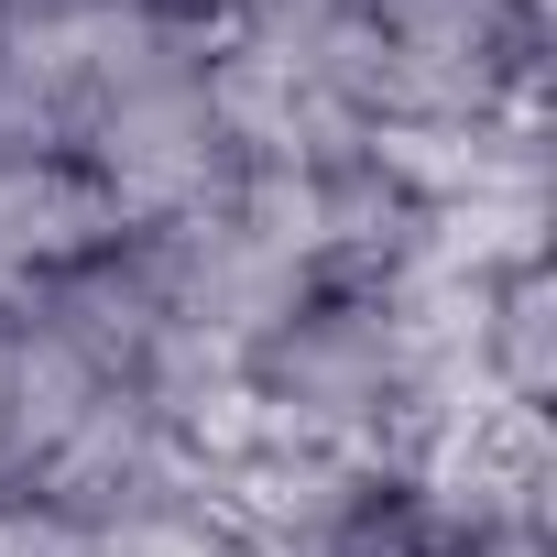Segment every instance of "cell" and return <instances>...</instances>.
Here are the masks:
<instances>
[{
    "mask_svg": "<svg viewBox=\"0 0 557 557\" xmlns=\"http://www.w3.org/2000/svg\"><path fill=\"white\" fill-rule=\"evenodd\" d=\"M416 372L426 361H416V329H405L394 285H307V307L240 361V383L296 437L350 448L361 470H383V437H394Z\"/></svg>",
    "mask_w": 557,
    "mask_h": 557,
    "instance_id": "6da1fadb",
    "label": "cell"
},
{
    "mask_svg": "<svg viewBox=\"0 0 557 557\" xmlns=\"http://www.w3.org/2000/svg\"><path fill=\"white\" fill-rule=\"evenodd\" d=\"M77 175H88V197L110 208V230L121 240H143V230H175V219H197V208H219L230 197V143H219V121H208V99H197V66H175V77H143V88H121L88 132H77V153H66Z\"/></svg>",
    "mask_w": 557,
    "mask_h": 557,
    "instance_id": "7a4b0ae2",
    "label": "cell"
},
{
    "mask_svg": "<svg viewBox=\"0 0 557 557\" xmlns=\"http://www.w3.org/2000/svg\"><path fill=\"white\" fill-rule=\"evenodd\" d=\"M470 361H481V394L503 416H535L546 426V394H557V273L546 262L492 273L481 329H470Z\"/></svg>",
    "mask_w": 557,
    "mask_h": 557,
    "instance_id": "3957f363",
    "label": "cell"
},
{
    "mask_svg": "<svg viewBox=\"0 0 557 557\" xmlns=\"http://www.w3.org/2000/svg\"><path fill=\"white\" fill-rule=\"evenodd\" d=\"M99 557H262V546L240 524H219L208 503H153V513L99 524Z\"/></svg>",
    "mask_w": 557,
    "mask_h": 557,
    "instance_id": "277c9868",
    "label": "cell"
},
{
    "mask_svg": "<svg viewBox=\"0 0 557 557\" xmlns=\"http://www.w3.org/2000/svg\"><path fill=\"white\" fill-rule=\"evenodd\" d=\"M0 557H99V524H77L45 492H0Z\"/></svg>",
    "mask_w": 557,
    "mask_h": 557,
    "instance_id": "5b68a950",
    "label": "cell"
},
{
    "mask_svg": "<svg viewBox=\"0 0 557 557\" xmlns=\"http://www.w3.org/2000/svg\"><path fill=\"white\" fill-rule=\"evenodd\" d=\"M132 12H153V23H186V34H208L230 0H132Z\"/></svg>",
    "mask_w": 557,
    "mask_h": 557,
    "instance_id": "8992f818",
    "label": "cell"
}]
</instances>
